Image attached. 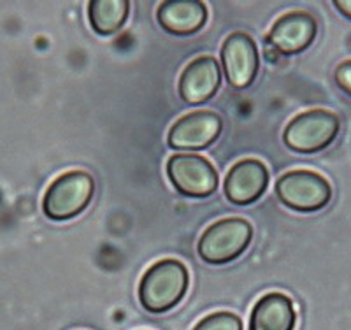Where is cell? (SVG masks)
<instances>
[{"mask_svg": "<svg viewBox=\"0 0 351 330\" xmlns=\"http://www.w3.org/2000/svg\"><path fill=\"white\" fill-rule=\"evenodd\" d=\"M186 267L178 260L165 259L153 263L139 283V300L149 313H165L181 303L188 290Z\"/></svg>", "mask_w": 351, "mask_h": 330, "instance_id": "cell-1", "label": "cell"}, {"mask_svg": "<svg viewBox=\"0 0 351 330\" xmlns=\"http://www.w3.org/2000/svg\"><path fill=\"white\" fill-rule=\"evenodd\" d=\"M93 191H95V183L88 172H65V174L58 176L44 193V215L53 222L74 218L92 202Z\"/></svg>", "mask_w": 351, "mask_h": 330, "instance_id": "cell-2", "label": "cell"}, {"mask_svg": "<svg viewBox=\"0 0 351 330\" xmlns=\"http://www.w3.org/2000/svg\"><path fill=\"white\" fill-rule=\"evenodd\" d=\"M339 128L337 115L327 109H311L291 119L285 128L283 139L291 152L311 155L330 146Z\"/></svg>", "mask_w": 351, "mask_h": 330, "instance_id": "cell-3", "label": "cell"}, {"mask_svg": "<svg viewBox=\"0 0 351 330\" xmlns=\"http://www.w3.org/2000/svg\"><path fill=\"white\" fill-rule=\"evenodd\" d=\"M253 237L252 225L243 218H227L213 223L199 241L200 259L211 266L236 260L246 251Z\"/></svg>", "mask_w": 351, "mask_h": 330, "instance_id": "cell-4", "label": "cell"}, {"mask_svg": "<svg viewBox=\"0 0 351 330\" xmlns=\"http://www.w3.org/2000/svg\"><path fill=\"white\" fill-rule=\"evenodd\" d=\"M276 195L293 211L315 213L330 202L332 187L313 171H290L278 179Z\"/></svg>", "mask_w": 351, "mask_h": 330, "instance_id": "cell-5", "label": "cell"}, {"mask_svg": "<svg viewBox=\"0 0 351 330\" xmlns=\"http://www.w3.org/2000/svg\"><path fill=\"white\" fill-rule=\"evenodd\" d=\"M167 176L176 191L184 197L204 199L218 188V172L213 163L193 153H176L167 162Z\"/></svg>", "mask_w": 351, "mask_h": 330, "instance_id": "cell-6", "label": "cell"}, {"mask_svg": "<svg viewBox=\"0 0 351 330\" xmlns=\"http://www.w3.org/2000/svg\"><path fill=\"white\" fill-rule=\"evenodd\" d=\"M221 64L227 81L232 86H250L255 81L260 67L258 48L255 40L243 32L228 36L221 48Z\"/></svg>", "mask_w": 351, "mask_h": 330, "instance_id": "cell-7", "label": "cell"}, {"mask_svg": "<svg viewBox=\"0 0 351 330\" xmlns=\"http://www.w3.org/2000/svg\"><path fill=\"white\" fill-rule=\"evenodd\" d=\"M221 118L213 111H195L178 119L169 130V146L172 150H204L218 139Z\"/></svg>", "mask_w": 351, "mask_h": 330, "instance_id": "cell-8", "label": "cell"}, {"mask_svg": "<svg viewBox=\"0 0 351 330\" xmlns=\"http://www.w3.org/2000/svg\"><path fill=\"white\" fill-rule=\"evenodd\" d=\"M318 34V23L309 12H288L276 21L267 43L281 55H297L309 48Z\"/></svg>", "mask_w": 351, "mask_h": 330, "instance_id": "cell-9", "label": "cell"}, {"mask_svg": "<svg viewBox=\"0 0 351 330\" xmlns=\"http://www.w3.org/2000/svg\"><path fill=\"white\" fill-rule=\"evenodd\" d=\"M269 171L260 160L246 158L228 171L223 183L227 199L237 206L253 204L267 190Z\"/></svg>", "mask_w": 351, "mask_h": 330, "instance_id": "cell-10", "label": "cell"}, {"mask_svg": "<svg viewBox=\"0 0 351 330\" xmlns=\"http://www.w3.org/2000/svg\"><path fill=\"white\" fill-rule=\"evenodd\" d=\"M221 84V69L213 56H199L186 65L180 78V95L186 104L199 106L215 97Z\"/></svg>", "mask_w": 351, "mask_h": 330, "instance_id": "cell-11", "label": "cell"}, {"mask_svg": "<svg viewBox=\"0 0 351 330\" xmlns=\"http://www.w3.org/2000/svg\"><path fill=\"white\" fill-rule=\"evenodd\" d=\"M158 23L174 36H192L208 21V8L200 0H165L156 12Z\"/></svg>", "mask_w": 351, "mask_h": 330, "instance_id": "cell-12", "label": "cell"}, {"mask_svg": "<svg viewBox=\"0 0 351 330\" xmlns=\"http://www.w3.org/2000/svg\"><path fill=\"white\" fill-rule=\"evenodd\" d=\"M297 314L290 298L285 294L263 295L250 316V330H293Z\"/></svg>", "mask_w": 351, "mask_h": 330, "instance_id": "cell-13", "label": "cell"}, {"mask_svg": "<svg viewBox=\"0 0 351 330\" xmlns=\"http://www.w3.org/2000/svg\"><path fill=\"white\" fill-rule=\"evenodd\" d=\"M130 11L128 0H92L88 4V18L100 36H111L125 25Z\"/></svg>", "mask_w": 351, "mask_h": 330, "instance_id": "cell-14", "label": "cell"}, {"mask_svg": "<svg viewBox=\"0 0 351 330\" xmlns=\"http://www.w3.org/2000/svg\"><path fill=\"white\" fill-rule=\"evenodd\" d=\"M193 330H243V322L236 314L219 311V313L206 316L202 322L197 323Z\"/></svg>", "mask_w": 351, "mask_h": 330, "instance_id": "cell-15", "label": "cell"}, {"mask_svg": "<svg viewBox=\"0 0 351 330\" xmlns=\"http://www.w3.org/2000/svg\"><path fill=\"white\" fill-rule=\"evenodd\" d=\"M334 78L337 86L351 97V60H346V62H343L339 67L335 69Z\"/></svg>", "mask_w": 351, "mask_h": 330, "instance_id": "cell-16", "label": "cell"}, {"mask_svg": "<svg viewBox=\"0 0 351 330\" xmlns=\"http://www.w3.org/2000/svg\"><path fill=\"white\" fill-rule=\"evenodd\" d=\"M334 5L343 12L344 16L351 20V0H337V2H334Z\"/></svg>", "mask_w": 351, "mask_h": 330, "instance_id": "cell-17", "label": "cell"}]
</instances>
